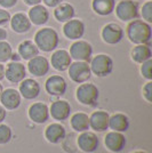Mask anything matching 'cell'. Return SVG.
Listing matches in <instances>:
<instances>
[{"label":"cell","mask_w":152,"mask_h":153,"mask_svg":"<svg viewBox=\"0 0 152 153\" xmlns=\"http://www.w3.org/2000/svg\"><path fill=\"white\" fill-rule=\"evenodd\" d=\"M127 38L135 45H150L152 27L142 19H133L127 25Z\"/></svg>","instance_id":"1"},{"label":"cell","mask_w":152,"mask_h":153,"mask_svg":"<svg viewBox=\"0 0 152 153\" xmlns=\"http://www.w3.org/2000/svg\"><path fill=\"white\" fill-rule=\"evenodd\" d=\"M34 44L39 51L44 53H51L56 51L60 44L58 33L51 27H42L34 34Z\"/></svg>","instance_id":"2"},{"label":"cell","mask_w":152,"mask_h":153,"mask_svg":"<svg viewBox=\"0 0 152 153\" xmlns=\"http://www.w3.org/2000/svg\"><path fill=\"white\" fill-rule=\"evenodd\" d=\"M76 98L83 105L95 106L100 98V90L94 83H89L88 81L83 82L77 88Z\"/></svg>","instance_id":"3"},{"label":"cell","mask_w":152,"mask_h":153,"mask_svg":"<svg viewBox=\"0 0 152 153\" xmlns=\"http://www.w3.org/2000/svg\"><path fill=\"white\" fill-rule=\"evenodd\" d=\"M92 74L98 78H104L111 74L113 70V59L107 54H98L89 61Z\"/></svg>","instance_id":"4"},{"label":"cell","mask_w":152,"mask_h":153,"mask_svg":"<svg viewBox=\"0 0 152 153\" xmlns=\"http://www.w3.org/2000/svg\"><path fill=\"white\" fill-rule=\"evenodd\" d=\"M114 10L115 16L122 22H130L139 17V4L134 0H120Z\"/></svg>","instance_id":"5"},{"label":"cell","mask_w":152,"mask_h":153,"mask_svg":"<svg viewBox=\"0 0 152 153\" xmlns=\"http://www.w3.org/2000/svg\"><path fill=\"white\" fill-rule=\"evenodd\" d=\"M68 71H69L70 79L76 83L87 82L92 78V71H90L88 62L75 61L70 64Z\"/></svg>","instance_id":"6"},{"label":"cell","mask_w":152,"mask_h":153,"mask_svg":"<svg viewBox=\"0 0 152 153\" xmlns=\"http://www.w3.org/2000/svg\"><path fill=\"white\" fill-rule=\"evenodd\" d=\"M69 54L75 61L89 63L93 56V46L85 40H76L70 47Z\"/></svg>","instance_id":"7"},{"label":"cell","mask_w":152,"mask_h":153,"mask_svg":"<svg viewBox=\"0 0 152 153\" xmlns=\"http://www.w3.org/2000/svg\"><path fill=\"white\" fill-rule=\"evenodd\" d=\"M101 36L105 44H108V45H117L122 40L124 36H125V32H124V29L119 24L109 23L102 29Z\"/></svg>","instance_id":"8"},{"label":"cell","mask_w":152,"mask_h":153,"mask_svg":"<svg viewBox=\"0 0 152 153\" xmlns=\"http://www.w3.org/2000/svg\"><path fill=\"white\" fill-rule=\"evenodd\" d=\"M77 143H78L79 149L85 153H94L100 147V140L97 135L89 130L80 133L77 140Z\"/></svg>","instance_id":"9"},{"label":"cell","mask_w":152,"mask_h":153,"mask_svg":"<svg viewBox=\"0 0 152 153\" xmlns=\"http://www.w3.org/2000/svg\"><path fill=\"white\" fill-rule=\"evenodd\" d=\"M45 89L51 96H63L68 89V83L62 76H51L45 82Z\"/></svg>","instance_id":"10"},{"label":"cell","mask_w":152,"mask_h":153,"mask_svg":"<svg viewBox=\"0 0 152 153\" xmlns=\"http://www.w3.org/2000/svg\"><path fill=\"white\" fill-rule=\"evenodd\" d=\"M71 105L68 101L65 100H57L55 102L51 103L49 108V115L54 120L58 122H63L68 120L71 114Z\"/></svg>","instance_id":"11"},{"label":"cell","mask_w":152,"mask_h":153,"mask_svg":"<svg viewBox=\"0 0 152 153\" xmlns=\"http://www.w3.org/2000/svg\"><path fill=\"white\" fill-rule=\"evenodd\" d=\"M26 76L25 66L21 62L13 61L5 68V78L10 83H19Z\"/></svg>","instance_id":"12"},{"label":"cell","mask_w":152,"mask_h":153,"mask_svg":"<svg viewBox=\"0 0 152 153\" xmlns=\"http://www.w3.org/2000/svg\"><path fill=\"white\" fill-rule=\"evenodd\" d=\"M104 144L110 152L119 153L125 149L127 144V140L124 133H118V131L111 130L104 137Z\"/></svg>","instance_id":"13"},{"label":"cell","mask_w":152,"mask_h":153,"mask_svg":"<svg viewBox=\"0 0 152 153\" xmlns=\"http://www.w3.org/2000/svg\"><path fill=\"white\" fill-rule=\"evenodd\" d=\"M19 91L22 97H24L25 100H36L41 91V87L37 80L32 79V78H25L24 80H22L19 82Z\"/></svg>","instance_id":"14"},{"label":"cell","mask_w":152,"mask_h":153,"mask_svg":"<svg viewBox=\"0 0 152 153\" xmlns=\"http://www.w3.org/2000/svg\"><path fill=\"white\" fill-rule=\"evenodd\" d=\"M28 114L32 122H34L37 125H42L49 119V108L46 103H33L29 108Z\"/></svg>","instance_id":"15"},{"label":"cell","mask_w":152,"mask_h":153,"mask_svg":"<svg viewBox=\"0 0 152 153\" xmlns=\"http://www.w3.org/2000/svg\"><path fill=\"white\" fill-rule=\"evenodd\" d=\"M0 102L6 110L14 111L19 108L22 103V96L19 90H16L15 88H7V89H4L0 96Z\"/></svg>","instance_id":"16"},{"label":"cell","mask_w":152,"mask_h":153,"mask_svg":"<svg viewBox=\"0 0 152 153\" xmlns=\"http://www.w3.org/2000/svg\"><path fill=\"white\" fill-rule=\"evenodd\" d=\"M109 119L110 114L107 111H94L89 115V128H92L94 131L103 133L109 129Z\"/></svg>","instance_id":"17"},{"label":"cell","mask_w":152,"mask_h":153,"mask_svg":"<svg viewBox=\"0 0 152 153\" xmlns=\"http://www.w3.org/2000/svg\"><path fill=\"white\" fill-rule=\"evenodd\" d=\"M71 63H72V58L70 56L69 51L65 49H57L51 54L49 64L53 66L54 70L58 72H64L69 69Z\"/></svg>","instance_id":"18"},{"label":"cell","mask_w":152,"mask_h":153,"mask_svg":"<svg viewBox=\"0 0 152 153\" xmlns=\"http://www.w3.org/2000/svg\"><path fill=\"white\" fill-rule=\"evenodd\" d=\"M63 33L69 40H80L85 34V24L80 19H70L64 24Z\"/></svg>","instance_id":"19"},{"label":"cell","mask_w":152,"mask_h":153,"mask_svg":"<svg viewBox=\"0 0 152 153\" xmlns=\"http://www.w3.org/2000/svg\"><path fill=\"white\" fill-rule=\"evenodd\" d=\"M28 70L33 76H44L51 70V64L46 57L38 55L29 61Z\"/></svg>","instance_id":"20"},{"label":"cell","mask_w":152,"mask_h":153,"mask_svg":"<svg viewBox=\"0 0 152 153\" xmlns=\"http://www.w3.org/2000/svg\"><path fill=\"white\" fill-rule=\"evenodd\" d=\"M65 136H66L65 127L60 122L51 123L45 129V138L51 144H60L61 142L64 140Z\"/></svg>","instance_id":"21"},{"label":"cell","mask_w":152,"mask_h":153,"mask_svg":"<svg viewBox=\"0 0 152 153\" xmlns=\"http://www.w3.org/2000/svg\"><path fill=\"white\" fill-rule=\"evenodd\" d=\"M28 16H29V19L31 21V23L33 25L42 26L49 21L51 14L48 12V9L46 8V6H42V5L39 4V5L31 7V9L29 10Z\"/></svg>","instance_id":"22"},{"label":"cell","mask_w":152,"mask_h":153,"mask_svg":"<svg viewBox=\"0 0 152 153\" xmlns=\"http://www.w3.org/2000/svg\"><path fill=\"white\" fill-rule=\"evenodd\" d=\"M10 27L14 32L22 34V33H26L31 30L32 23L29 19V16L24 13H16L10 17Z\"/></svg>","instance_id":"23"},{"label":"cell","mask_w":152,"mask_h":153,"mask_svg":"<svg viewBox=\"0 0 152 153\" xmlns=\"http://www.w3.org/2000/svg\"><path fill=\"white\" fill-rule=\"evenodd\" d=\"M109 128L113 131L126 133L129 128V118L124 113H114L113 115H110Z\"/></svg>","instance_id":"24"},{"label":"cell","mask_w":152,"mask_h":153,"mask_svg":"<svg viewBox=\"0 0 152 153\" xmlns=\"http://www.w3.org/2000/svg\"><path fill=\"white\" fill-rule=\"evenodd\" d=\"M75 15H76L75 7L68 2L60 4L57 7H55V10H54V17L61 23H65L70 19H72L75 17Z\"/></svg>","instance_id":"25"},{"label":"cell","mask_w":152,"mask_h":153,"mask_svg":"<svg viewBox=\"0 0 152 153\" xmlns=\"http://www.w3.org/2000/svg\"><path fill=\"white\" fill-rule=\"evenodd\" d=\"M17 53L24 61H30L31 58L39 55V49L32 40H24L17 47Z\"/></svg>","instance_id":"26"},{"label":"cell","mask_w":152,"mask_h":153,"mask_svg":"<svg viewBox=\"0 0 152 153\" xmlns=\"http://www.w3.org/2000/svg\"><path fill=\"white\" fill-rule=\"evenodd\" d=\"M115 0H93L92 8L100 16H108L114 12Z\"/></svg>","instance_id":"27"},{"label":"cell","mask_w":152,"mask_h":153,"mask_svg":"<svg viewBox=\"0 0 152 153\" xmlns=\"http://www.w3.org/2000/svg\"><path fill=\"white\" fill-rule=\"evenodd\" d=\"M70 125L73 130L78 133H83L89 129V115L83 112H77L71 117Z\"/></svg>","instance_id":"28"},{"label":"cell","mask_w":152,"mask_h":153,"mask_svg":"<svg viewBox=\"0 0 152 153\" xmlns=\"http://www.w3.org/2000/svg\"><path fill=\"white\" fill-rule=\"evenodd\" d=\"M152 51L150 45H136L132 49V59L135 63L142 64L148 59H151Z\"/></svg>","instance_id":"29"},{"label":"cell","mask_w":152,"mask_h":153,"mask_svg":"<svg viewBox=\"0 0 152 153\" xmlns=\"http://www.w3.org/2000/svg\"><path fill=\"white\" fill-rule=\"evenodd\" d=\"M13 56V47L9 42L6 41H0V63H6L10 61Z\"/></svg>","instance_id":"30"},{"label":"cell","mask_w":152,"mask_h":153,"mask_svg":"<svg viewBox=\"0 0 152 153\" xmlns=\"http://www.w3.org/2000/svg\"><path fill=\"white\" fill-rule=\"evenodd\" d=\"M13 138V130L8 125L0 123V145H6Z\"/></svg>","instance_id":"31"},{"label":"cell","mask_w":152,"mask_h":153,"mask_svg":"<svg viewBox=\"0 0 152 153\" xmlns=\"http://www.w3.org/2000/svg\"><path fill=\"white\" fill-rule=\"evenodd\" d=\"M141 15H142V19H143L144 22L151 24L152 23V1L151 0H148L145 4L142 6Z\"/></svg>","instance_id":"32"},{"label":"cell","mask_w":152,"mask_h":153,"mask_svg":"<svg viewBox=\"0 0 152 153\" xmlns=\"http://www.w3.org/2000/svg\"><path fill=\"white\" fill-rule=\"evenodd\" d=\"M141 74L146 80H152V59H148L141 64Z\"/></svg>","instance_id":"33"},{"label":"cell","mask_w":152,"mask_h":153,"mask_svg":"<svg viewBox=\"0 0 152 153\" xmlns=\"http://www.w3.org/2000/svg\"><path fill=\"white\" fill-rule=\"evenodd\" d=\"M143 97L148 103H152V81L149 80L143 87Z\"/></svg>","instance_id":"34"},{"label":"cell","mask_w":152,"mask_h":153,"mask_svg":"<svg viewBox=\"0 0 152 153\" xmlns=\"http://www.w3.org/2000/svg\"><path fill=\"white\" fill-rule=\"evenodd\" d=\"M10 17H12V15L9 14L8 10L4 9V8H0V27L7 25L10 21Z\"/></svg>","instance_id":"35"},{"label":"cell","mask_w":152,"mask_h":153,"mask_svg":"<svg viewBox=\"0 0 152 153\" xmlns=\"http://www.w3.org/2000/svg\"><path fill=\"white\" fill-rule=\"evenodd\" d=\"M19 0H0V6L2 7L4 9H9L16 6Z\"/></svg>","instance_id":"36"},{"label":"cell","mask_w":152,"mask_h":153,"mask_svg":"<svg viewBox=\"0 0 152 153\" xmlns=\"http://www.w3.org/2000/svg\"><path fill=\"white\" fill-rule=\"evenodd\" d=\"M42 2L45 4V6L51 7V8H55V7H57L60 4H62L63 0H42Z\"/></svg>","instance_id":"37"},{"label":"cell","mask_w":152,"mask_h":153,"mask_svg":"<svg viewBox=\"0 0 152 153\" xmlns=\"http://www.w3.org/2000/svg\"><path fill=\"white\" fill-rule=\"evenodd\" d=\"M6 117H7L6 108H4L2 105H0V123H2V122H4V120L6 119Z\"/></svg>","instance_id":"38"},{"label":"cell","mask_w":152,"mask_h":153,"mask_svg":"<svg viewBox=\"0 0 152 153\" xmlns=\"http://www.w3.org/2000/svg\"><path fill=\"white\" fill-rule=\"evenodd\" d=\"M7 37H8V32L6 29L0 27V41H6Z\"/></svg>","instance_id":"39"},{"label":"cell","mask_w":152,"mask_h":153,"mask_svg":"<svg viewBox=\"0 0 152 153\" xmlns=\"http://www.w3.org/2000/svg\"><path fill=\"white\" fill-rule=\"evenodd\" d=\"M24 2H25L28 6H36V5H39L42 0H23Z\"/></svg>","instance_id":"40"},{"label":"cell","mask_w":152,"mask_h":153,"mask_svg":"<svg viewBox=\"0 0 152 153\" xmlns=\"http://www.w3.org/2000/svg\"><path fill=\"white\" fill-rule=\"evenodd\" d=\"M5 79V65L0 63V81H2Z\"/></svg>","instance_id":"41"},{"label":"cell","mask_w":152,"mask_h":153,"mask_svg":"<svg viewBox=\"0 0 152 153\" xmlns=\"http://www.w3.org/2000/svg\"><path fill=\"white\" fill-rule=\"evenodd\" d=\"M2 91H4V87H2V85L0 83V96H1V94H2Z\"/></svg>","instance_id":"42"},{"label":"cell","mask_w":152,"mask_h":153,"mask_svg":"<svg viewBox=\"0 0 152 153\" xmlns=\"http://www.w3.org/2000/svg\"><path fill=\"white\" fill-rule=\"evenodd\" d=\"M133 153H146V152H144V151H134Z\"/></svg>","instance_id":"43"}]
</instances>
